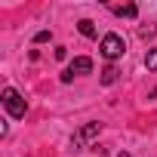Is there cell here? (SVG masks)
I'll return each mask as SVG.
<instances>
[{"label": "cell", "instance_id": "cell-9", "mask_svg": "<svg viewBox=\"0 0 157 157\" xmlns=\"http://www.w3.org/2000/svg\"><path fill=\"white\" fill-rule=\"evenodd\" d=\"M34 40H37V43H46V40H49V31H37V37H34Z\"/></svg>", "mask_w": 157, "mask_h": 157}, {"label": "cell", "instance_id": "cell-2", "mask_svg": "<svg viewBox=\"0 0 157 157\" xmlns=\"http://www.w3.org/2000/svg\"><path fill=\"white\" fill-rule=\"evenodd\" d=\"M99 49H102V56H105L108 62H114V59H120V56H123L126 43H123V37H120V34H105Z\"/></svg>", "mask_w": 157, "mask_h": 157}, {"label": "cell", "instance_id": "cell-6", "mask_svg": "<svg viewBox=\"0 0 157 157\" xmlns=\"http://www.w3.org/2000/svg\"><path fill=\"white\" fill-rule=\"evenodd\" d=\"M77 31H80L83 37H96V25H93L90 19H80V22H77Z\"/></svg>", "mask_w": 157, "mask_h": 157}, {"label": "cell", "instance_id": "cell-5", "mask_svg": "<svg viewBox=\"0 0 157 157\" xmlns=\"http://www.w3.org/2000/svg\"><path fill=\"white\" fill-rule=\"evenodd\" d=\"M117 74H120V71H117L114 65H108V68L102 71V83H105V86H111V83H117Z\"/></svg>", "mask_w": 157, "mask_h": 157}, {"label": "cell", "instance_id": "cell-7", "mask_svg": "<svg viewBox=\"0 0 157 157\" xmlns=\"http://www.w3.org/2000/svg\"><path fill=\"white\" fill-rule=\"evenodd\" d=\"M111 10H114V13H117V16H126V19H132V16H136V13H139V10H136V6H132V3H126V6H111Z\"/></svg>", "mask_w": 157, "mask_h": 157}, {"label": "cell", "instance_id": "cell-4", "mask_svg": "<svg viewBox=\"0 0 157 157\" xmlns=\"http://www.w3.org/2000/svg\"><path fill=\"white\" fill-rule=\"evenodd\" d=\"M93 71V59H86V56H77L71 65H68V74L71 77H77V74H90Z\"/></svg>", "mask_w": 157, "mask_h": 157}, {"label": "cell", "instance_id": "cell-3", "mask_svg": "<svg viewBox=\"0 0 157 157\" xmlns=\"http://www.w3.org/2000/svg\"><path fill=\"white\" fill-rule=\"evenodd\" d=\"M99 129H102L99 123H86V126H83L80 132L74 136V148H80V145H86V142H93V139L99 136Z\"/></svg>", "mask_w": 157, "mask_h": 157}, {"label": "cell", "instance_id": "cell-8", "mask_svg": "<svg viewBox=\"0 0 157 157\" xmlns=\"http://www.w3.org/2000/svg\"><path fill=\"white\" fill-rule=\"evenodd\" d=\"M145 65H148V71H157V49H151L145 56Z\"/></svg>", "mask_w": 157, "mask_h": 157}, {"label": "cell", "instance_id": "cell-1", "mask_svg": "<svg viewBox=\"0 0 157 157\" xmlns=\"http://www.w3.org/2000/svg\"><path fill=\"white\" fill-rule=\"evenodd\" d=\"M3 108L10 111V117H25V111H28V102L22 99V93L19 90H13V86H6L3 90Z\"/></svg>", "mask_w": 157, "mask_h": 157}]
</instances>
